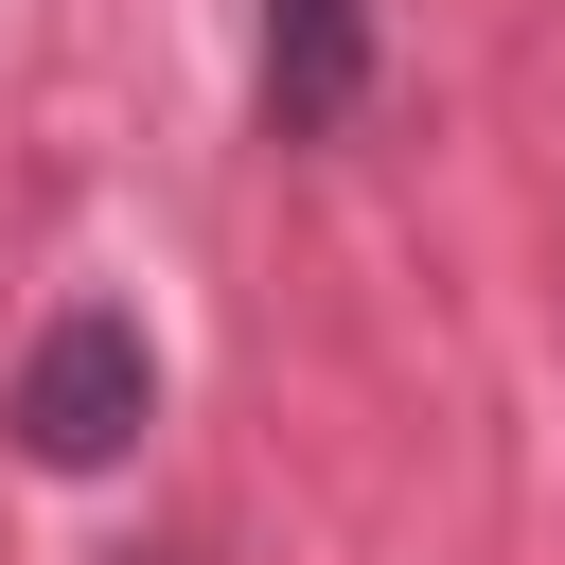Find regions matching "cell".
Returning a JSON list of instances; mask_svg holds the SVG:
<instances>
[{
    "mask_svg": "<svg viewBox=\"0 0 565 565\" xmlns=\"http://www.w3.org/2000/svg\"><path fill=\"white\" fill-rule=\"evenodd\" d=\"M371 106V0H265V141H335Z\"/></svg>",
    "mask_w": 565,
    "mask_h": 565,
    "instance_id": "cell-2",
    "label": "cell"
},
{
    "mask_svg": "<svg viewBox=\"0 0 565 565\" xmlns=\"http://www.w3.org/2000/svg\"><path fill=\"white\" fill-rule=\"evenodd\" d=\"M141 406H159V353H141L124 300H71V318L18 353V459H53V477H106V459L141 441Z\"/></svg>",
    "mask_w": 565,
    "mask_h": 565,
    "instance_id": "cell-1",
    "label": "cell"
}]
</instances>
